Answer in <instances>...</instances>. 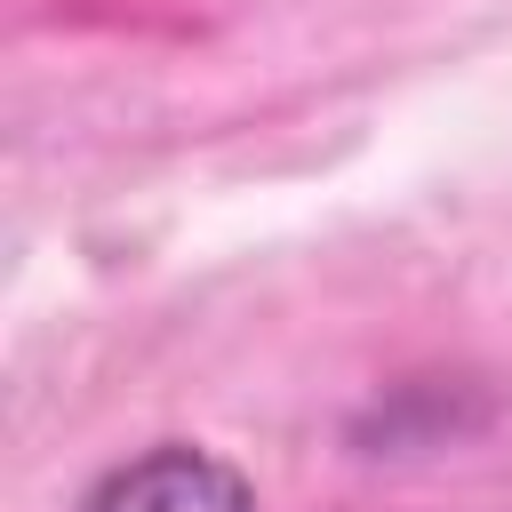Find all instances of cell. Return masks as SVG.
Returning <instances> with one entry per match:
<instances>
[{
  "label": "cell",
  "instance_id": "6da1fadb",
  "mask_svg": "<svg viewBox=\"0 0 512 512\" xmlns=\"http://www.w3.org/2000/svg\"><path fill=\"white\" fill-rule=\"evenodd\" d=\"M80 512H256V480L200 440H152L104 464L80 488Z\"/></svg>",
  "mask_w": 512,
  "mask_h": 512
}]
</instances>
